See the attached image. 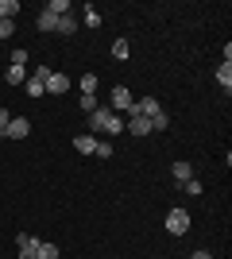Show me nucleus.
<instances>
[{"label":"nucleus","mask_w":232,"mask_h":259,"mask_svg":"<svg viewBox=\"0 0 232 259\" xmlns=\"http://www.w3.org/2000/svg\"><path fill=\"white\" fill-rule=\"evenodd\" d=\"M89 128L93 132H109V136H120L124 120H120V112H112L109 105H101L97 112H89Z\"/></svg>","instance_id":"obj_1"},{"label":"nucleus","mask_w":232,"mask_h":259,"mask_svg":"<svg viewBox=\"0 0 232 259\" xmlns=\"http://www.w3.org/2000/svg\"><path fill=\"white\" fill-rule=\"evenodd\" d=\"M109 108H112V112H132V108H135L132 89H128V85H112V93H109Z\"/></svg>","instance_id":"obj_2"},{"label":"nucleus","mask_w":232,"mask_h":259,"mask_svg":"<svg viewBox=\"0 0 232 259\" xmlns=\"http://www.w3.org/2000/svg\"><path fill=\"white\" fill-rule=\"evenodd\" d=\"M166 232H170V236H186L190 232V213L186 209H170V213H166Z\"/></svg>","instance_id":"obj_3"},{"label":"nucleus","mask_w":232,"mask_h":259,"mask_svg":"<svg viewBox=\"0 0 232 259\" xmlns=\"http://www.w3.org/2000/svg\"><path fill=\"white\" fill-rule=\"evenodd\" d=\"M4 136H8V140H27V136H31V120L12 116V120H8V128H4Z\"/></svg>","instance_id":"obj_4"},{"label":"nucleus","mask_w":232,"mask_h":259,"mask_svg":"<svg viewBox=\"0 0 232 259\" xmlns=\"http://www.w3.org/2000/svg\"><path fill=\"white\" fill-rule=\"evenodd\" d=\"M43 89L58 97V93H66V89H70V77H66V74H55V70H51V77L43 81Z\"/></svg>","instance_id":"obj_5"},{"label":"nucleus","mask_w":232,"mask_h":259,"mask_svg":"<svg viewBox=\"0 0 232 259\" xmlns=\"http://www.w3.org/2000/svg\"><path fill=\"white\" fill-rule=\"evenodd\" d=\"M124 128L132 132V136H151V120H147V116H128Z\"/></svg>","instance_id":"obj_6"},{"label":"nucleus","mask_w":232,"mask_h":259,"mask_svg":"<svg viewBox=\"0 0 232 259\" xmlns=\"http://www.w3.org/2000/svg\"><path fill=\"white\" fill-rule=\"evenodd\" d=\"M35 251H39V240L20 232V259H35Z\"/></svg>","instance_id":"obj_7"},{"label":"nucleus","mask_w":232,"mask_h":259,"mask_svg":"<svg viewBox=\"0 0 232 259\" xmlns=\"http://www.w3.org/2000/svg\"><path fill=\"white\" fill-rule=\"evenodd\" d=\"M74 151L77 155H93V151H97V140H93V136H77V140H74Z\"/></svg>","instance_id":"obj_8"},{"label":"nucleus","mask_w":232,"mask_h":259,"mask_svg":"<svg viewBox=\"0 0 232 259\" xmlns=\"http://www.w3.org/2000/svg\"><path fill=\"white\" fill-rule=\"evenodd\" d=\"M217 85H221L224 93L232 89V62H221V70H217Z\"/></svg>","instance_id":"obj_9"},{"label":"nucleus","mask_w":232,"mask_h":259,"mask_svg":"<svg viewBox=\"0 0 232 259\" xmlns=\"http://www.w3.org/2000/svg\"><path fill=\"white\" fill-rule=\"evenodd\" d=\"M170 170H174V182H178V186H182V182H190V178H194V166H190V162H174Z\"/></svg>","instance_id":"obj_10"},{"label":"nucleus","mask_w":232,"mask_h":259,"mask_svg":"<svg viewBox=\"0 0 232 259\" xmlns=\"http://www.w3.org/2000/svg\"><path fill=\"white\" fill-rule=\"evenodd\" d=\"M23 89H27V97H43V93H47V89H43V77H27V81H23Z\"/></svg>","instance_id":"obj_11"},{"label":"nucleus","mask_w":232,"mask_h":259,"mask_svg":"<svg viewBox=\"0 0 232 259\" xmlns=\"http://www.w3.org/2000/svg\"><path fill=\"white\" fill-rule=\"evenodd\" d=\"M55 27H58V16H55V12H39V31H55Z\"/></svg>","instance_id":"obj_12"},{"label":"nucleus","mask_w":232,"mask_h":259,"mask_svg":"<svg viewBox=\"0 0 232 259\" xmlns=\"http://www.w3.org/2000/svg\"><path fill=\"white\" fill-rule=\"evenodd\" d=\"M27 81V70L23 66H8V85H23Z\"/></svg>","instance_id":"obj_13"},{"label":"nucleus","mask_w":232,"mask_h":259,"mask_svg":"<svg viewBox=\"0 0 232 259\" xmlns=\"http://www.w3.org/2000/svg\"><path fill=\"white\" fill-rule=\"evenodd\" d=\"M55 31H62V35H74V31H77V20H74V16H58V27H55Z\"/></svg>","instance_id":"obj_14"},{"label":"nucleus","mask_w":232,"mask_h":259,"mask_svg":"<svg viewBox=\"0 0 232 259\" xmlns=\"http://www.w3.org/2000/svg\"><path fill=\"white\" fill-rule=\"evenodd\" d=\"M20 12V0H0V20H12Z\"/></svg>","instance_id":"obj_15"},{"label":"nucleus","mask_w":232,"mask_h":259,"mask_svg":"<svg viewBox=\"0 0 232 259\" xmlns=\"http://www.w3.org/2000/svg\"><path fill=\"white\" fill-rule=\"evenodd\" d=\"M128 54H132V47H128V39H116V43H112V58H128Z\"/></svg>","instance_id":"obj_16"},{"label":"nucleus","mask_w":232,"mask_h":259,"mask_svg":"<svg viewBox=\"0 0 232 259\" xmlns=\"http://www.w3.org/2000/svg\"><path fill=\"white\" fill-rule=\"evenodd\" d=\"M166 128H170V116H166V112L151 116V132H166Z\"/></svg>","instance_id":"obj_17"},{"label":"nucleus","mask_w":232,"mask_h":259,"mask_svg":"<svg viewBox=\"0 0 232 259\" xmlns=\"http://www.w3.org/2000/svg\"><path fill=\"white\" fill-rule=\"evenodd\" d=\"M35 259H58V248H55V244H39Z\"/></svg>","instance_id":"obj_18"},{"label":"nucleus","mask_w":232,"mask_h":259,"mask_svg":"<svg viewBox=\"0 0 232 259\" xmlns=\"http://www.w3.org/2000/svg\"><path fill=\"white\" fill-rule=\"evenodd\" d=\"M81 93H97V74H81Z\"/></svg>","instance_id":"obj_19"},{"label":"nucleus","mask_w":232,"mask_h":259,"mask_svg":"<svg viewBox=\"0 0 232 259\" xmlns=\"http://www.w3.org/2000/svg\"><path fill=\"white\" fill-rule=\"evenodd\" d=\"M178 190H182V194H190V197H198V194H201V182H198V178H190V182H182Z\"/></svg>","instance_id":"obj_20"},{"label":"nucleus","mask_w":232,"mask_h":259,"mask_svg":"<svg viewBox=\"0 0 232 259\" xmlns=\"http://www.w3.org/2000/svg\"><path fill=\"white\" fill-rule=\"evenodd\" d=\"M12 35H16V20H0V43L12 39Z\"/></svg>","instance_id":"obj_21"},{"label":"nucleus","mask_w":232,"mask_h":259,"mask_svg":"<svg viewBox=\"0 0 232 259\" xmlns=\"http://www.w3.org/2000/svg\"><path fill=\"white\" fill-rule=\"evenodd\" d=\"M81 108H85V112H97V108H101V101L93 97V93H81Z\"/></svg>","instance_id":"obj_22"},{"label":"nucleus","mask_w":232,"mask_h":259,"mask_svg":"<svg viewBox=\"0 0 232 259\" xmlns=\"http://www.w3.org/2000/svg\"><path fill=\"white\" fill-rule=\"evenodd\" d=\"M85 27H101V12L85 8Z\"/></svg>","instance_id":"obj_23"},{"label":"nucleus","mask_w":232,"mask_h":259,"mask_svg":"<svg viewBox=\"0 0 232 259\" xmlns=\"http://www.w3.org/2000/svg\"><path fill=\"white\" fill-rule=\"evenodd\" d=\"M93 155H97V159H112V143H101L97 140V151H93Z\"/></svg>","instance_id":"obj_24"},{"label":"nucleus","mask_w":232,"mask_h":259,"mask_svg":"<svg viewBox=\"0 0 232 259\" xmlns=\"http://www.w3.org/2000/svg\"><path fill=\"white\" fill-rule=\"evenodd\" d=\"M27 62V51H12V66H23Z\"/></svg>","instance_id":"obj_25"},{"label":"nucleus","mask_w":232,"mask_h":259,"mask_svg":"<svg viewBox=\"0 0 232 259\" xmlns=\"http://www.w3.org/2000/svg\"><path fill=\"white\" fill-rule=\"evenodd\" d=\"M8 120H12V116H8V108H0V136H4V128H8Z\"/></svg>","instance_id":"obj_26"},{"label":"nucleus","mask_w":232,"mask_h":259,"mask_svg":"<svg viewBox=\"0 0 232 259\" xmlns=\"http://www.w3.org/2000/svg\"><path fill=\"white\" fill-rule=\"evenodd\" d=\"M190 259H213V255H209V251H194Z\"/></svg>","instance_id":"obj_27"}]
</instances>
